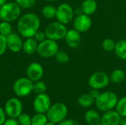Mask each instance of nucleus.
<instances>
[{
    "label": "nucleus",
    "instance_id": "f3484780",
    "mask_svg": "<svg viewBox=\"0 0 126 125\" xmlns=\"http://www.w3.org/2000/svg\"><path fill=\"white\" fill-rule=\"evenodd\" d=\"M38 43L34 39V38H28L23 42V52L28 55H32L37 52Z\"/></svg>",
    "mask_w": 126,
    "mask_h": 125
},
{
    "label": "nucleus",
    "instance_id": "5701e85b",
    "mask_svg": "<svg viewBox=\"0 0 126 125\" xmlns=\"http://www.w3.org/2000/svg\"><path fill=\"white\" fill-rule=\"evenodd\" d=\"M57 7L52 4L45 5L42 9V15L47 19H52L55 18Z\"/></svg>",
    "mask_w": 126,
    "mask_h": 125
},
{
    "label": "nucleus",
    "instance_id": "9b49d317",
    "mask_svg": "<svg viewBox=\"0 0 126 125\" xmlns=\"http://www.w3.org/2000/svg\"><path fill=\"white\" fill-rule=\"evenodd\" d=\"M92 21L90 18V15H86L84 13L77 15L73 19L74 29L80 33L89 31L92 27Z\"/></svg>",
    "mask_w": 126,
    "mask_h": 125
},
{
    "label": "nucleus",
    "instance_id": "72a5a7b5",
    "mask_svg": "<svg viewBox=\"0 0 126 125\" xmlns=\"http://www.w3.org/2000/svg\"><path fill=\"white\" fill-rule=\"evenodd\" d=\"M58 125H81L78 122L74 119H64L61 122H60Z\"/></svg>",
    "mask_w": 126,
    "mask_h": 125
},
{
    "label": "nucleus",
    "instance_id": "20e7f679",
    "mask_svg": "<svg viewBox=\"0 0 126 125\" xmlns=\"http://www.w3.org/2000/svg\"><path fill=\"white\" fill-rule=\"evenodd\" d=\"M46 113L48 121L59 124L66 119L68 115V108L65 104L62 102H56L51 105Z\"/></svg>",
    "mask_w": 126,
    "mask_h": 125
},
{
    "label": "nucleus",
    "instance_id": "aec40b11",
    "mask_svg": "<svg viewBox=\"0 0 126 125\" xmlns=\"http://www.w3.org/2000/svg\"><path fill=\"white\" fill-rule=\"evenodd\" d=\"M114 52L118 58L123 60H126V40H120L116 42Z\"/></svg>",
    "mask_w": 126,
    "mask_h": 125
},
{
    "label": "nucleus",
    "instance_id": "ddd939ff",
    "mask_svg": "<svg viewBox=\"0 0 126 125\" xmlns=\"http://www.w3.org/2000/svg\"><path fill=\"white\" fill-rule=\"evenodd\" d=\"M27 77L32 82L40 80L44 75L43 66L37 62H32L28 65L26 69Z\"/></svg>",
    "mask_w": 126,
    "mask_h": 125
},
{
    "label": "nucleus",
    "instance_id": "a878e982",
    "mask_svg": "<svg viewBox=\"0 0 126 125\" xmlns=\"http://www.w3.org/2000/svg\"><path fill=\"white\" fill-rule=\"evenodd\" d=\"M13 27L10 22L1 21L0 22V34L7 37L10 33H12Z\"/></svg>",
    "mask_w": 126,
    "mask_h": 125
},
{
    "label": "nucleus",
    "instance_id": "6e6552de",
    "mask_svg": "<svg viewBox=\"0 0 126 125\" xmlns=\"http://www.w3.org/2000/svg\"><path fill=\"white\" fill-rule=\"evenodd\" d=\"M110 83L109 76L102 71H97L90 75L88 80L89 85L93 89H103L109 85Z\"/></svg>",
    "mask_w": 126,
    "mask_h": 125
},
{
    "label": "nucleus",
    "instance_id": "4c0bfd02",
    "mask_svg": "<svg viewBox=\"0 0 126 125\" xmlns=\"http://www.w3.org/2000/svg\"><path fill=\"white\" fill-rule=\"evenodd\" d=\"M118 125H126V119H121Z\"/></svg>",
    "mask_w": 126,
    "mask_h": 125
},
{
    "label": "nucleus",
    "instance_id": "7ed1b4c3",
    "mask_svg": "<svg viewBox=\"0 0 126 125\" xmlns=\"http://www.w3.org/2000/svg\"><path fill=\"white\" fill-rule=\"evenodd\" d=\"M21 8L16 1L7 2L0 7V19L7 22H13L21 16Z\"/></svg>",
    "mask_w": 126,
    "mask_h": 125
},
{
    "label": "nucleus",
    "instance_id": "c756f323",
    "mask_svg": "<svg viewBox=\"0 0 126 125\" xmlns=\"http://www.w3.org/2000/svg\"><path fill=\"white\" fill-rule=\"evenodd\" d=\"M15 1L19 5L21 8L29 9L35 5L36 0H15Z\"/></svg>",
    "mask_w": 126,
    "mask_h": 125
},
{
    "label": "nucleus",
    "instance_id": "58836bf2",
    "mask_svg": "<svg viewBox=\"0 0 126 125\" xmlns=\"http://www.w3.org/2000/svg\"><path fill=\"white\" fill-rule=\"evenodd\" d=\"M7 0H0V7H1L2 5H4L5 3H7Z\"/></svg>",
    "mask_w": 126,
    "mask_h": 125
},
{
    "label": "nucleus",
    "instance_id": "ea45409f",
    "mask_svg": "<svg viewBox=\"0 0 126 125\" xmlns=\"http://www.w3.org/2000/svg\"><path fill=\"white\" fill-rule=\"evenodd\" d=\"M56 125V124H55V123H54V122H52L48 121V122L46 123V125Z\"/></svg>",
    "mask_w": 126,
    "mask_h": 125
},
{
    "label": "nucleus",
    "instance_id": "f8f14e48",
    "mask_svg": "<svg viewBox=\"0 0 126 125\" xmlns=\"http://www.w3.org/2000/svg\"><path fill=\"white\" fill-rule=\"evenodd\" d=\"M51 106L50 97L46 94H39L33 100V108L36 113H46Z\"/></svg>",
    "mask_w": 126,
    "mask_h": 125
},
{
    "label": "nucleus",
    "instance_id": "6ab92c4d",
    "mask_svg": "<svg viewBox=\"0 0 126 125\" xmlns=\"http://www.w3.org/2000/svg\"><path fill=\"white\" fill-rule=\"evenodd\" d=\"M84 119L89 125H96L100 122L101 116L97 111L94 110H89L84 115Z\"/></svg>",
    "mask_w": 126,
    "mask_h": 125
},
{
    "label": "nucleus",
    "instance_id": "4be33fe9",
    "mask_svg": "<svg viewBox=\"0 0 126 125\" xmlns=\"http://www.w3.org/2000/svg\"><path fill=\"white\" fill-rule=\"evenodd\" d=\"M94 102L95 99L91 96L90 94H83L78 99L79 105L83 108H89L94 103Z\"/></svg>",
    "mask_w": 126,
    "mask_h": 125
},
{
    "label": "nucleus",
    "instance_id": "cd10ccee",
    "mask_svg": "<svg viewBox=\"0 0 126 125\" xmlns=\"http://www.w3.org/2000/svg\"><path fill=\"white\" fill-rule=\"evenodd\" d=\"M54 57L55 60L59 63H66L69 60V55L64 50H58Z\"/></svg>",
    "mask_w": 126,
    "mask_h": 125
},
{
    "label": "nucleus",
    "instance_id": "dca6fc26",
    "mask_svg": "<svg viewBox=\"0 0 126 125\" xmlns=\"http://www.w3.org/2000/svg\"><path fill=\"white\" fill-rule=\"evenodd\" d=\"M120 120V115L116 111L111 110L104 112V114L101 116L100 122L103 125H118Z\"/></svg>",
    "mask_w": 126,
    "mask_h": 125
},
{
    "label": "nucleus",
    "instance_id": "7c9ffc66",
    "mask_svg": "<svg viewBox=\"0 0 126 125\" xmlns=\"http://www.w3.org/2000/svg\"><path fill=\"white\" fill-rule=\"evenodd\" d=\"M17 120L20 125H31L32 124V117L27 113H21L17 118Z\"/></svg>",
    "mask_w": 126,
    "mask_h": 125
},
{
    "label": "nucleus",
    "instance_id": "39448f33",
    "mask_svg": "<svg viewBox=\"0 0 126 125\" xmlns=\"http://www.w3.org/2000/svg\"><path fill=\"white\" fill-rule=\"evenodd\" d=\"M67 31L68 29L66 27V25L58 21L52 22L49 24H48L44 29L47 38L55 41L64 39L67 33Z\"/></svg>",
    "mask_w": 126,
    "mask_h": 125
},
{
    "label": "nucleus",
    "instance_id": "b1692460",
    "mask_svg": "<svg viewBox=\"0 0 126 125\" xmlns=\"http://www.w3.org/2000/svg\"><path fill=\"white\" fill-rule=\"evenodd\" d=\"M48 122V119L45 113H37L32 117L31 125H45Z\"/></svg>",
    "mask_w": 126,
    "mask_h": 125
},
{
    "label": "nucleus",
    "instance_id": "423d86ee",
    "mask_svg": "<svg viewBox=\"0 0 126 125\" xmlns=\"http://www.w3.org/2000/svg\"><path fill=\"white\" fill-rule=\"evenodd\" d=\"M59 50V46L55 41L46 38L44 41L38 43L37 53L39 56L44 58L54 57Z\"/></svg>",
    "mask_w": 126,
    "mask_h": 125
},
{
    "label": "nucleus",
    "instance_id": "a19ab883",
    "mask_svg": "<svg viewBox=\"0 0 126 125\" xmlns=\"http://www.w3.org/2000/svg\"><path fill=\"white\" fill-rule=\"evenodd\" d=\"M45 1H47V2H53V1H55L57 0H45Z\"/></svg>",
    "mask_w": 126,
    "mask_h": 125
},
{
    "label": "nucleus",
    "instance_id": "393cba45",
    "mask_svg": "<svg viewBox=\"0 0 126 125\" xmlns=\"http://www.w3.org/2000/svg\"><path fill=\"white\" fill-rule=\"evenodd\" d=\"M115 108L121 117H126V96L118 99Z\"/></svg>",
    "mask_w": 126,
    "mask_h": 125
},
{
    "label": "nucleus",
    "instance_id": "f704fd0d",
    "mask_svg": "<svg viewBox=\"0 0 126 125\" xmlns=\"http://www.w3.org/2000/svg\"><path fill=\"white\" fill-rule=\"evenodd\" d=\"M2 125H20L18 120L14 118H10L8 119H6V121L4 122Z\"/></svg>",
    "mask_w": 126,
    "mask_h": 125
},
{
    "label": "nucleus",
    "instance_id": "0eeeda50",
    "mask_svg": "<svg viewBox=\"0 0 126 125\" xmlns=\"http://www.w3.org/2000/svg\"><path fill=\"white\" fill-rule=\"evenodd\" d=\"M33 91V82L27 77L17 79L13 84V91L17 97H27Z\"/></svg>",
    "mask_w": 126,
    "mask_h": 125
},
{
    "label": "nucleus",
    "instance_id": "473e14b6",
    "mask_svg": "<svg viewBox=\"0 0 126 125\" xmlns=\"http://www.w3.org/2000/svg\"><path fill=\"white\" fill-rule=\"evenodd\" d=\"M34 39L38 42V43H40L43 41H44L46 38H47V36H46V34L44 32V31H41V30H38L35 34L33 36Z\"/></svg>",
    "mask_w": 126,
    "mask_h": 125
},
{
    "label": "nucleus",
    "instance_id": "c85d7f7f",
    "mask_svg": "<svg viewBox=\"0 0 126 125\" xmlns=\"http://www.w3.org/2000/svg\"><path fill=\"white\" fill-rule=\"evenodd\" d=\"M47 89V86L46 83L41 81V80L33 82V91H34L37 94L45 93Z\"/></svg>",
    "mask_w": 126,
    "mask_h": 125
},
{
    "label": "nucleus",
    "instance_id": "a211bd4d",
    "mask_svg": "<svg viewBox=\"0 0 126 125\" xmlns=\"http://www.w3.org/2000/svg\"><path fill=\"white\" fill-rule=\"evenodd\" d=\"M80 7L83 13L91 15L96 12L97 9V3L95 0H84L81 4Z\"/></svg>",
    "mask_w": 126,
    "mask_h": 125
},
{
    "label": "nucleus",
    "instance_id": "f257e3e1",
    "mask_svg": "<svg viewBox=\"0 0 126 125\" xmlns=\"http://www.w3.org/2000/svg\"><path fill=\"white\" fill-rule=\"evenodd\" d=\"M41 20L33 13H27L19 17L17 22V29L19 35L24 38H33L35 32L39 30Z\"/></svg>",
    "mask_w": 126,
    "mask_h": 125
},
{
    "label": "nucleus",
    "instance_id": "79ce46f5",
    "mask_svg": "<svg viewBox=\"0 0 126 125\" xmlns=\"http://www.w3.org/2000/svg\"><path fill=\"white\" fill-rule=\"evenodd\" d=\"M96 125H103V124L101 123V122H100V123H98V124H97Z\"/></svg>",
    "mask_w": 126,
    "mask_h": 125
},
{
    "label": "nucleus",
    "instance_id": "c9c22d12",
    "mask_svg": "<svg viewBox=\"0 0 126 125\" xmlns=\"http://www.w3.org/2000/svg\"><path fill=\"white\" fill-rule=\"evenodd\" d=\"M6 113L4 111V109L0 107V125H2L4 122L6 121Z\"/></svg>",
    "mask_w": 126,
    "mask_h": 125
},
{
    "label": "nucleus",
    "instance_id": "412c9836",
    "mask_svg": "<svg viewBox=\"0 0 126 125\" xmlns=\"http://www.w3.org/2000/svg\"><path fill=\"white\" fill-rule=\"evenodd\" d=\"M126 73L123 69H114L110 74V81L114 84H120L126 79Z\"/></svg>",
    "mask_w": 126,
    "mask_h": 125
},
{
    "label": "nucleus",
    "instance_id": "bb28decb",
    "mask_svg": "<svg viewBox=\"0 0 126 125\" xmlns=\"http://www.w3.org/2000/svg\"><path fill=\"white\" fill-rule=\"evenodd\" d=\"M116 42L112 38H106L102 42V48L104 51L111 52L114 50Z\"/></svg>",
    "mask_w": 126,
    "mask_h": 125
},
{
    "label": "nucleus",
    "instance_id": "2f4dec72",
    "mask_svg": "<svg viewBox=\"0 0 126 125\" xmlns=\"http://www.w3.org/2000/svg\"><path fill=\"white\" fill-rule=\"evenodd\" d=\"M7 49L6 37L0 34V56L3 55Z\"/></svg>",
    "mask_w": 126,
    "mask_h": 125
},
{
    "label": "nucleus",
    "instance_id": "2eb2a0df",
    "mask_svg": "<svg viewBox=\"0 0 126 125\" xmlns=\"http://www.w3.org/2000/svg\"><path fill=\"white\" fill-rule=\"evenodd\" d=\"M66 45L71 49H77L80 46L81 42L80 32L75 29H68L64 38Z\"/></svg>",
    "mask_w": 126,
    "mask_h": 125
},
{
    "label": "nucleus",
    "instance_id": "f03ea898",
    "mask_svg": "<svg viewBox=\"0 0 126 125\" xmlns=\"http://www.w3.org/2000/svg\"><path fill=\"white\" fill-rule=\"evenodd\" d=\"M118 97L117 94L112 91H106L101 93L97 98L95 99V106L100 111L106 112L113 110L117 105Z\"/></svg>",
    "mask_w": 126,
    "mask_h": 125
},
{
    "label": "nucleus",
    "instance_id": "1a4fd4ad",
    "mask_svg": "<svg viewBox=\"0 0 126 125\" xmlns=\"http://www.w3.org/2000/svg\"><path fill=\"white\" fill-rule=\"evenodd\" d=\"M75 11L73 7L68 3H62L58 5L56 10L55 18L58 21L67 24L72 22L74 19Z\"/></svg>",
    "mask_w": 126,
    "mask_h": 125
},
{
    "label": "nucleus",
    "instance_id": "4468645a",
    "mask_svg": "<svg viewBox=\"0 0 126 125\" xmlns=\"http://www.w3.org/2000/svg\"><path fill=\"white\" fill-rule=\"evenodd\" d=\"M22 37L17 33L12 32L6 37L7 39V49L12 52H18L22 50L23 47V41Z\"/></svg>",
    "mask_w": 126,
    "mask_h": 125
},
{
    "label": "nucleus",
    "instance_id": "e433bc0d",
    "mask_svg": "<svg viewBox=\"0 0 126 125\" xmlns=\"http://www.w3.org/2000/svg\"><path fill=\"white\" fill-rule=\"evenodd\" d=\"M90 94H91V96L95 99L96 98H97L98 97H99V95L100 94V93L99 92V90H97V89H92L91 90V91H90V93H89Z\"/></svg>",
    "mask_w": 126,
    "mask_h": 125
},
{
    "label": "nucleus",
    "instance_id": "9d476101",
    "mask_svg": "<svg viewBox=\"0 0 126 125\" xmlns=\"http://www.w3.org/2000/svg\"><path fill=\"white\" fill-rule=\"evenodd\" d=\"M22 102L18 98L13 97L9 99L4 105V111L10 118L17 119L22 113Z\"/></svg>",
    "mask_w": 126,
    "mask_h": 125
}]
</instances>
